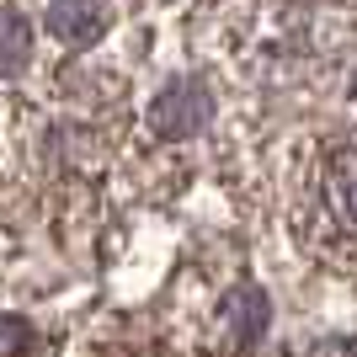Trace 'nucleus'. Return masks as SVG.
<instances>
[{
    "mask_svg": "<svg viewBox=\"0 0 357 357\" xmlns=\"http://www.w3.org/2000/svg\"><path fill=\"white\" fill-rule=\"evenodd\" d=\"M208 118H213V102H208V86L197 75H176L149 102V134L155 139H192L208 128Z\"/></svg>",
    "mask_w": 357,
    "mask_h": 357,
    "instance_id": "obj_1",
    "label": "nucleus"
},
{
    "mask_svg": "<svg viewBox=\"0 0 357 357\" xmlns=\"http://www.w3.org/2000/svg\"><path fill=\"white\" fill-rule=\"evenodd\" d=\"M267 320H272L267 294H261V288H235V294L219 304V320H213V331H219V342L229 347V352H245V347L261 342Z\"/></svg>",
    "mask_w": 357,
    "mask_h": 357,
    "instance_id": "obj_2",
    "label": "nucleus"
},
{
    "mask_svg": "<svg viewBox=\"0 0 357 357\" xmlns=\"http://www.w3.org/2000/svg\"><path fill=\"white\" fill-rule=\"evenodd\" d=\"M43 22L64 48H91L107 32V6L102 0H48Z\"/></svg>",
    "mask_w": 357,
    "mask_h": 357,
    "instance_id": "obj_3",
    "label": "nucleus"
},
{
    "mask_svg": "<svg viewBox=\"0 0 357 357\" xmlns=\"http://www.w3.org/2000/svg\"><path fill=\"white\" fill-rule=\"evenodd\" d=\"M326 203L331 213L357 235V149H336L326 165Z\"/></svg>",
    "mask_w": 357,
    "mask_h": 357,
    "instance_id": "obj_4",
    "label": "nucleus"
},
{
    "mask_svg": "<svg viewBox=\"0 0 357 357\" xmlns=\"http://www.w3.org/2000/svg\"><path fill=\"white\" fill-rule=\"evenodd\" d=\"M27 59H32V27H27V16L11 11V6H0V75L16 80V75L27 70Z\"/></svg>",
    "mask_w": 357,
    "mask_h": 357,
    "instance_id": "obj_5",
    "label": "nucleus"
},
{
    "mask_svg": "<svg viewBox=\"0 0 357 357\" xmlns=\"http://www.w3.org/2000/svg\"><path fill=\"white\" fill-rule=\"evenodd\" d=\"M27 342H32L27 320H11V314H0V357H16Z\"/></svg>",
    "mask_w": 357,
    "mask_h": 357,
    "instance_id": "obj_6",
    "label": "nucleus"
},
{
    "mask_svg": "<svg viewBox=\"0 0 357 357\" xmlns=\"http://www.w3.org/2000/svg\"><path fill=\"white\" fill-rule=\"evenodd\" d=\"M342 357H357V336H352V342H347V347H342Z\"/></svg>",
    "mask_w": 357,
    "mask_h": 357,
    "instance_id": "obj_7",
    "label": "nucleus"
}]
</instances>
